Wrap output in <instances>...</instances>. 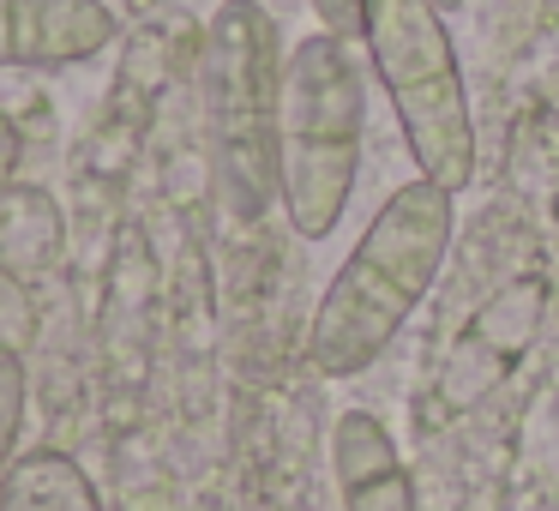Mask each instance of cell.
Listing matches in <instances>:
<instances>
[{
	"instance_id": "obj_9",
	"label": "cell",
	"mask_w": 559,
	"mask_h": 511,
	"mask_svg": "<svg viewBox=\"0 0 559 511\" xmlns=\"http://www.w3.org/2000/svg\"><path fill=\"white\" fill-rule=\"evenodd\" d=\"M25 397H31L25 355L0 349V475L13 470V457H19V433H25Z\"/></svg>"
},
{
	"instance_id": "obj_11",
	"label": "cell",
	"mask_w": 559,
	"mask_h": 511,
	"mask_svg": "<svg viewBox=\"0 0 559 511\" xmlns=\"http://www.w3.org/2000/svg\"><path fill=\"white\" fill-rule=\"evenodd\" d=\"M319 13V31H337V37H355L361 43V7L367 0H307Z\"/></svg>"
},
{
	"instance_id": "obj_2",
	"label": "cell",
	"mask_w": 559,
	"mask_h": 511,
	"mask_svg": "<svg viewBox=\"0 0 559 511\" xmlns=\"http://www.w3.org/2000/svg\"><path fill=\"white\" fill-rule=\"evenodd\" d=\"M283 43L259 0H223L199 49V109L217 199L235 223L283 205Z\"/></svg>"
},
{
	"instance_id": "obj_6",
	"label": "cell",
	"mask_w": 559,
	"mask_h": 511,
	"mask_svg": "<svg viewBox=\"0 0 559 511\" xmlns=\"http://www.w3.org/2000/svg\"><path fill=\"white\" fill-rule=\"evenodd\" d=\"M331 470H337L343 511H415V482L397 439L379 415L349 409L331 427Z\"/></svg>"
},
{
	"instance_id": "obj_8",
	"label": "cell",
	"mask_w": 559,
	"mask_h": 511,
	"mask_svg": "<svg viewBox=\"0 0 559 511\" xmlns=\"http://www.w3.org/2000/svg\"><path fill=\"white\" fill-rule=\"evenodd\" d=\"M61 253V211L43 187H7L0 193V259L19 271V277H37V271L55 265Z\"/></svg>"
},
{
	"instance_id": "obj_5",
	"label": "cell",
	"mask_w": 559,
	"mask_h": 511,
	"mask_svg": "<svg viewBox=\"0 0 559 511\" xmlns=\"http://www.w3.org/2000/svg\"><path fill=\"white\" fill-rule=\"evenodd\" d=\"M115 43L103 0H0V67H79Z\"/></svg>"
},
{
	"instance_id": "obj_4",
	"label": "cell",
	"mask_w": 559,
	"mask_h": 511,
	"mask_svg": "<svg viewBox=\"0 0 559 511\" xmlns=\"http://www.w3.org/2000/svg\"><path fill=\"white\" fill-rule=\"evenodd\" d=\"M361 55L373 67V79L385 85L421 181L463 193L475 181V121L445 13L433 0H367Z\"/></svg>"
},
{
	"instance_id": "obj_1",
	"label": "cell",
	"mask_w": 559,
	"mask_h": 511,
	"mask_svg": "<svg viewBox=\"0 0 559 511\" xmlns=\"http://www.w3.org/2000/svg\"><path fill=\"white\" fill-rule=\"evenodd\" d=\"M457 193L439 181H409L379 205L355 253L337 265L307 331V355L325 379H355L397 343L409 313L427 301L457 235Z\"/></svg>"
},
{
	"instance_id": "obj_7",
	"label": "cell",
	"mask_w": 559,
	"mask_h": 511,
	"mask_svg": "<svg viewBox=\"0 0 559 511\" xmlns=\"http://www.w3.org/2000/svg\"><path fill=\"white\" fill-rule=\"evenodd\" d=\"M0 511H103L97 482L79 470V457L55 445L19 451L13 470L0 475Z\"/></svg>"
},
{
	"instance_id": "obj_13",
	"label": "cell",
	"mask_w": 559,
	"mask_h": 511,
	"mask_svg": "<svg viewBox=\"0 0 559 511\" xmlns=\"http://www.w3.org/2000/svg\"><path fill=\"white\" fill-rule=\"evenodd\" d=\"M433 7H439V13H457V7H463V0H433Z\"/></svg>"
},
{
	"instance_id": "obj_12",
	"label": "cell",
	"mask_w": 559,
	"mask_h": 511,
	"mask_svg": "<svg viewBox=\"0 0 559 511\" xmlns=\"http://www.w3.org/2000/svg\"><path fill=\"white\" fill-rule=\"evenodd\" d=\"M13 163H19V139H13V127H0V193L13 187Z\"/></svg>"
},
{
	"instance_id": "obj_3",
	"label": "cell",
	"mask_w": 559,
	"mask_h": 511,
	"mask_svg": "<svg viewBox=\"0 0 559 511\" xmlns=\"http://www.w3.org/2000/svg\"><path fill=\"white\" fill-rule=\"evenodd\" d=\"M361 127L367 73L355 61V37H301L283 61V217L301 241H325L349 211Z\"/></svg>"
},
{
	"instance_id": "obj_10",
	"label": "cell",
	"mask_w": 559,
	"mask_h": 511,
	"mask_svg": "<svg viewBox=\"0 0 559 511\" xmlns=\"http://www.w3.org/2000/svg\"><path fill=\"white\" fill-rule=\"evenodd\" d=\"M31 283L19 277L7 259H0V349H13V355H25V343H31Z\"/></svg>"
}]
</instances>
